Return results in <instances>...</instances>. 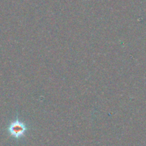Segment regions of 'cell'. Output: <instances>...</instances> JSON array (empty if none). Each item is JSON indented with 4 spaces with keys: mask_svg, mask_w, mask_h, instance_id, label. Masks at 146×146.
I'll return each mask as SVG.
<instances>
[{
    "mask_svg": "<svg viewBox=\"0 0 146 146\" xmlns=\"http://www.w3.org/2000/svg\"><path fill=\"white\" fill-rule=\"evenodd\" d=\"M25 131L26 128L24 124L18 121L12 123L9 128V131L10 134L15 138H19V137L22 136Z\"/></svg>",
    "mask_w": 146,
    "mask_h": 146,
    "instance_id": "cell-1",
    "label": "cell"
}]
</instances>
